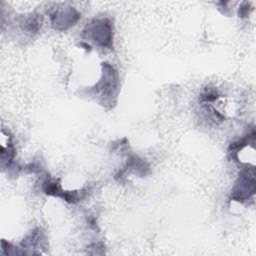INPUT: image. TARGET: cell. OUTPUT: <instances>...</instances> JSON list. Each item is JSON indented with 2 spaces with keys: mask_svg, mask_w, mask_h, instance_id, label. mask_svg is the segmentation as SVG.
<instances>
[{
  "mask_svg": "<svg viewBox=\"0 0 256 256\" xmlns=\"http://www.w3.org/2000/svg\"><path fill=\"white\" fill-rule=\"evenodd\" d=\"M255 191V179L254 172L249 174V171H243L239 175V182L236 184L234 189V199L237 201H242L249 198L254 194Z\"/></svg>",
  "mask_w": 256,
  "mask_h": 256,
  "instance_id": "obj_1",
  "label": "cell"
},
{
  "mask_svg": "<svg viewBox=\"0 0 256 256\" xmlns=\"http://www.w3.org/2000/svg\"><path fill=\"white\" fill-rule=\"evenodd\" d=\"M88 34L93 41L103 46H109L111 42V27L104 20H97L88 28Z\"/></svg>",
  "mask_w": 256,
  "mask_h": 256,
  "instance_id": "obj_2",
  "label": "cell"
}]
</instances>
